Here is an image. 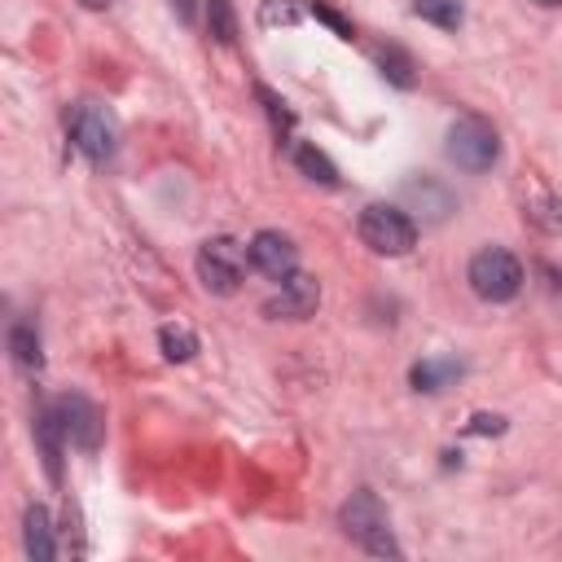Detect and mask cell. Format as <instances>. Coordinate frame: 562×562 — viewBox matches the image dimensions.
I'll return each mask as SVG.
<instances>
[{
  "label": "cell",
  "instance_id": "obj_1",
  "mask_svg": "<svg viewBox=\"0 0 562 562\" xmlns=\"http://www.w3.org/2000/svg\"><path fill=\"white\" fill-rule=\"evenodd\" d=\"M338 527H342L347 540H356L364 553H373V558H400V544H395V536H391V518H386L382 501H378L369 487H360V492H351V496L342 501Z\"/></svg>",
  "mask_w": 562,
  "mask_h": 562
},
{
  "label": "cell",
  "instance_id": "obj_2",
  "mask_svg": "<svg viewBox=\"0 0 562 562\" xmlns=\"http://www.w3.org/2000/svg\"><path fill=\"white\" fill-rule=\"evenodd\" d=\"M356 233H360V241H364L373 255H386V259L408 255V250L417 246V224H413V215H404L400 206H386V202H369V206L360 211V220H356Z\"/></svg>",
  "mask_w": 562,
  "mask_h": 562
},
{
  "label": "cell",
  "instance_id": "obj_3",
  "mask_svg": "<svg viewBox=\"0 0 562 562\" xmlns=\"http://www.w3.org/2000/svg\"><path fill=\"white\" fill-rule=\"evenodd\" d=\"M470 290L479 294V299H487V303H509V299H518V290H522V263H518V255H509L505 246H483L474 259H470Z\"/></svg>",
  "mask_w": 562,
  "mask_h": 562
},
{
  "label": "cell",
  "instance_id": "obj_4",
  "mask_svg": "<svg viewBox=\"0 0 562 562\" xmlns=\"http://www.w3.org/2000/svg\"><path fill=\"white\" fill-rule=\"evenodd\" d=\"M66 132L88 162H110L119 149V123L101 101H79L66 114Z\"/></svg>",
  "mask_w": 562,
  "mask_h": 562
},
{
  "label": "cell",
  "instance_id": "obj_5",
  "mask_svg": "<svg viewBox=\"0 0 562 562\" xmlns=\"http://www.w3.org/2000/svg\"><path fill=\"white\" fill-rule=\"evenodd\" d=\"M448 158L461 167V171H492L496 158H501V136L487 119L479 114H461L452 127H448Z\"/></svg>",
  "mask_w": 562,
  "mask_h": 562
},
{
  "label": "cell",
  "instance_id": "obj_6",
  "mask_svg": "<svg viewBox=\"0 0 562 562\" xmlns=\"http://www.w3.org/2000/svg\"><path fill=\"white\" fill-rule=\"evenodd\" d=\"M246 263H250V250L233 237H206L198 246V281L211 290V294H237L241 277H246Z\"/></svg>",
  "mask_w": 562,
  "mask_h": 562
},
{
  "label": "cell",
  "instance_id": "obj_7",
  "mask_svg": "<svg viewBox=\"0 0 562 562\" xmlns=\"http://www.w3.org/2000/svg\"><path fill=\"white\" fill-rule=\"evenodd\" d=\"M281 290L263 303V316H272V321H307L316 307H321V285H316V277H307V272H290L285 281H277Z\"/></svg>",
  "mask_w": 562,
  "mask_h": 562
},
{
  "label": "cell",
  "instance_id": "obj_8",
  "mask_svg": "<svg viewBox=\"0 0 562 562\" xmlns=\"http://www.w3.org/2000/svg\"><path fill=\"white\" fill-rule=\"evenodd\" d=\"M246 250H250V268H259V272L272 277V281H285L290 272H299V250H294V241H290L285 233H277V228L255 233Z\"/></svg>",
  "mask_w": 562,
  "mask_h": 562
},
{
  "label": "cell",
  "instance_id": "obj_9",
  "mask_svg": "<svg viewBox=\"0 0 562 562\" xmlns=\"http://www.w3.org/2000/svg\"><path fill=\"white\" fill-rule=\"evenodd\" d=\"M53 408H57V417H61V426H66V435H70L75 448H88L92 452L101 443V408L88 395H79V391L57 395Z\"/></svg>",
  "mask_w": 562,
  "mask_h": 562
},
{
  "label": "cell",
  "instance_id": "obj_10",
  "mask_svg": "<svg viewBox=\"0 0 562 562\" xmlns=\"http://www.w3.org/2000/svg\"><path fill=\"white\" fill-rule=\"evenodd\" d=\"M518 189H522V220H531L544 233H558L562 228V202L553 198V189L540 176H527Z\"/></svg>",
  "mask_w": 562,
  "mask_h": 562
},
{
  "label": "cell",
  "instance_id": "obj_11",
  "mask_svg": "<svg viewBox=\"0 0 562 562\" xmlns=\"http://www.w3.org/2000/svg\"><path fill=\"white\" fill-rule=\"evenodd\" d=\"M35 443H40V457H44L48 479L57 483V479H61V457H66L70 435H66V426H61V417H57V408H53V404H44V408H40V417H35Z\"/></svg>",
  "mask_w": 562,
  "mask_h": 562
},
{
  "label": "cell",
  "instance_id": "obj_12",
  "mask_svg": "<svg viewBox=\"0 0 562 562\" xmlns=\"http://www.w3.org/2000/svg\"><path fill=\"white\" fill-rule=\"evenodd\" d=\"M22 544H26V558L31 562H53L57 558V536H53V518H48L44 505H26Z\"/></svg>",
  "mask_w": 562,
  "mask_h": 562
},
{
  "label": "cell",
  "instance_id": "obj_13",
  "mask_svg": "<svg viewBox=\"0 0 562 562\" xmlns=\"http://www.w3.org/2000/svg\"><path fill=\"white\" fill-rule=\"evenodd\" d=\"M461 373H465V364H461L457 356H430V360H417V364L408 369V382H413V391L435 395V391L452 386Z\"/></svg>",
  "mask_w": 562,
  "mask_h": 562
},
{
  "label": "cell",
  "instance_id": "obj_14",
  "mask_svg": "<svg viewBox=\"0 0 562 562\" xmlns=\"http://www.w3.org/2000/svg\"><path fill=\"white\" fill-rule=\"evenodd\" d=\"M9 351H13L18 369H26V373H40V364H44V351H40V334H35V325L18 321V325L9 329Z\"/></svg>",
  "mask_w": 562,
  "mask_h": 562
},
{
  "label": "cell",
  "instance_id": "obj_15",
  "mask_svg": "<svg viewBox=\"0 0 562 562\" xmlns=\"http://www.w3.org/2000/svg\"><path fill=\"white\" fill-rule=\"evenodd\" d=\"M294 167H299L312 184H325V189L338 184V167H334L316 145H294Z\"/></svg>",
  "mask_w": 562,
  "mask_h": 562
},
{
  "label": "cell",
  "instance_id": "obj_16",
  "mask_svg": "<svg viewBox=\"0 0 562 562\" xmlns=\"http://www.w3.org/2000/svg\"><path fill=\"white\" fill-rule=\"evenodd\" d=\"M373 57H378V70H382L395 88H413V83H417V75H413V57H408L400 44H382Z\"/></svg>",
  "mask_w": 562,
  "mask_h": 562
},
{
  "label": "cell",
  "instance_id": "obj_17",
  "mask_svg": "<svg viewBox=\"0 0 562 562\" xmlns=\"http://www.w3.org/2000/svg\"><path fill=\"white\" fill-rule=\"evenodd\" d=\"M413 13L426 18L439 31H457L465 22V4L461 0H413Z\"/></svg>",
  "mask_w": 562,
  "mask_h": 562
},
{
  "label": "cell",
  "instance_id": "obj_18",
  "mask_svg": "<svg viewBox=\"0 0 562 562\" xmlns=\"http://www.w3.org/2000/svg\"><path fill=\"white\" fill-rule=\"evenodd\" d=\"M158 347H162L167 360L184 364V360H193V351H198V334H193L189 325H162V329H158Z\"/></svg>",
  "mask_w": 562,
  "mask_h": 562
},
{
  "label": "cell",
  "instance_id": "obj_19",
  "mask_svg": "<svg viewBox=\"0 0 562 562\" xmlns=\"http://www.w3.org/2000/svg\"><path fill=\"white\" fill-rule=\"evenodd\" d=\"M206 26L220 44H233L237 40V13L228 0H206Z\"/></svg>",
  "mask_w": 562,
  "mask_h": 562
},
{
  "label": "cell",
  "instance_id": "obj_20",
  "mask_svg": "<svg viewBox=\"0 0 562 562\" xmlns=\"http://www.w3.org/2000/svg\"><path fill=\"white\" fill-rule=\"evenodd\" d=\"M294 22H303L299 0H263L259 4V26H294Z\"/></svg>",
  "mask_w": 562,
  "mask_h": 562
},
{
  "label": "cell",
  "instance_id": "obj_21",
  "mask_svg": "<svg viewBox=\"0 0 562 562\" xmlns=\"http://www.w3.org/2000/svg\"><path fill=\"white\" fill-rule=\"evenodd\" d=\"M255 97L263 101V110H268V119H272V132H277V136H281V132H290V123H294V114L285 110V101H281V97H277L272 88H263V83L255 88Z\"/></svg>",
  "mask_w": 562,
  "mask_h": 562
},
{
  "label": "cell",
  "instance_id": "obj_22",
  "mask_svg": "<svg viewBox=\"0 0 562 562\" xmlns=\"http://www.w3.org/2000/svg\"><path fill=\"white\" fill-rule=\"evenodd\" d=\"M465 435H505V417H496V413H474V417L465 422Z\"/></svg>",
  "mask_w": 562,
  "mask_h": 562
},
{
  "label": "cell",
  "instance_id": "obj_23",
  "mask_svg": "<svg viewBox=\"0 0 562 562\" xmlns=\"http://www.w3.org/2000/svg\"><path fill=\"white\" fill-rule=\"evenodd\" d=\"M312 13H316V18H321V22H325V26H329V31L338 35V40H351V22H342V18H338V13L329 9V4L312 0Z\"/></svg>",
  "mask_w": 562,
  "mask_h": 562
},
{
  "label": "cell",
  "instance_id": "obj_24",
  "mask_svg": "<svg viewBox=\"0 0 562 562\" xmlns=\"http://www.w3.org/2000/svg\"><path fill=\"white\" fill-rule=\"evenodd\" d=\"M176 4V13L184 18V22H193V13H198V0H171Z\"/></svg>",
  "mask_w": 562,
  "mask_h": 562
},
{
  "label": "cell",
  "instance_id": "obj_25",
  "mask_svg": "<svg viewBox=\"0 0 562 562\" xmlns=\"http://www.w3.org/2000/svg\"><path fill=\"white\" fill-rule=\"evenodd\" d=\"M79 4H83V9H92V13H101V9H114L119 0H79Z\"/></svg>",
  "mask_w": 562,
  "mask_h": 562
},
{
  "label": "cell",
  "instance_id": "obj_26",
  "mask_svg": "<svg viewBox=\"0 0 562 562\" xmlns=\"http://www.w3.org/2000/svg\"><path fill=\"white\" fill-rule=\"evenodd\" d=\"M536 4H544V9H549V4H562V0H536Z\"/></svg>",
  "mask_w": 562,
  "mask_h": 562
}]
</instances>
